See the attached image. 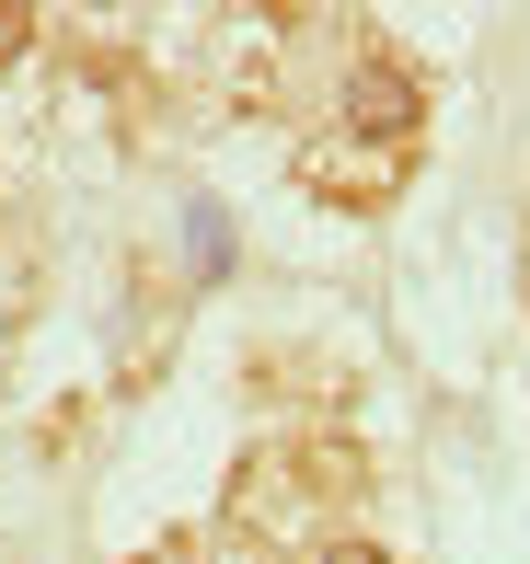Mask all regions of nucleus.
I'll return each instance as SVG.
<instances>
[{"label": "nucleus", "mask_w": 530, "mask_h": 564, "mask_svg": "<svg viewBox=\"0 0 530 564\" xmlns=\"http://www.w3.org/2000/svg\"><path fill=\"white\" fill-rule=\"evenodd\" d=\"M519 265H530V242H519Z\"/></svg>", "instance_id": "5"}, {"label": "nucleus", "mask_w": 530, "mask_h": 564, "mask_svg": "<svg viewBox=\"0 0 530 564\" xmlns=\"http://www.w3.org/2000/svg\"><path fill=\"white\" fill-rule=\"evenodd\" d=\"M312 564H403V553H392V542H369V530H335Z\"/></svg>", "instance_id": "3"}, {"label": "nucleus", "mask_w": 530, "mask_h": 564, "mask_svg": "<svg viewBox=\"0 0 530 564\" xmlns=\"http://www.w3.org/2000/svg\"><path fill=\"white\" fill-rule=\"evenodd\" d=\"M323 139L369 150V162H415V139H426V69L403 58V46H381V35H358L346 69H335V127H323Z\"/></svg>", "instance_id": "2"}, {"label": "nucleus", "mask_w": 530, "mask_h": 564, "mask_svg": "<svg viewBox=\"0 0 530 564\" xmlns=\"http://www.w3.org/2000/svg\"><path fill=\"white\" fill-rule=\"evenodd\" d=\"M358 496H369V460L346 438H266L231 473V530H255V542H277V553H300V542L323 553Z\"/></svg>", "instance_id": "1"}, {"label": "nucleus", "mask_w": 530, "mask_h": 564, "mask_svg": "<svg viewBox=\"0 0 530 564\" xmlns=\"http://www.w3.org/2000/svg\"><path fill=\"white\" fill-rule=\"evenodd\" d=\"M35 35H46V23L23 12V0H0V69H12V58H35Z\"/></svg>", "instance_id": "4"}]
</instances>
